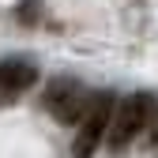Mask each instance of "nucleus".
Returning a JSON list of instances; mask_svg holds the SVG:
<instances>
[{"instance_id":"2","label":"nucleus","mask_w":158,"mask_h":158,"mask_svg":"<svg viewBox=\"0 0 158 158\" xmlns=\"http://www.w3.org/2000/svg\"><path fill=\"white\" fill-rule=\"evenodd\" d=\"M151 94H128L121 106L113 109V121H109V132H106V143L109 151H124L135 135L143 132L147 117H151Z\"/></svg>"},{"instance_id":"1","label":"nucleus","mask_w":158,"mask_h":158,"mask_svg":"<svg viewBox=\"0 0 158 158\" xmlns=\"http://www.w3.org/2000/svg\"><path fill=\"white\" fill-rule=\"evenodd\" d=\"M113 109H117V102H113L109 90H98V94L90 98L83 121H79V135H75V143H72V154H75V158H90V154L98 151V143H106Z\"/></svg>"},{"instance_id":"3","label":"nucleus","mask_w":158,"mask_h":158,"mask_svg":"<svg viewBox=\"0 0 158 158\" xmlns=\"http://www.w3.org/2000/svg\"><path fill=\"white\" fill-rule=\"evenodd\" d=\"M90 98L94 94H87V87L75 83V79H53V83L45 87V98H42V102H45V109L60 124H79L83 113H87V106H90Z\"/></svg>"},{"instance_id":"4","label":"nucleus","mask_w":158,"mask_h":158,"mask_svg":"<svg viewBox=\"0 0 158 158\" xmlns=\"http://www.w3.org/2000/svg\"><path fill=\"white\" fill-rule=\"evenodd\" d=\"M34 79H38V68L30 60H4L0 64V106H8L23 90H30Z\"/></svg>"}]
</instances>
